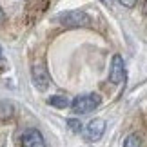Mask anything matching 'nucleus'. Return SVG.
Returning a JSON list of instances; mask_svg holds the SVG:
<instances>
[{
  "label": "nucleus",
  "instance_id": "9b49d317",
  "mask_svg": "<svg viewBox=\"0 0 147 147\" xmlns=\"http://www.w3.org/2000/svg\"><path fill=\"white\" fill-rule=\"evenodd\" d=\"M122 5H125V7H134L136 5V0H118Z\"/></svg>",
  "mask_w": 147,
  "mask_h": 147
},
{
  "label": "nucleus",
  "instance_id": "ddd939ff",
  "mask_svg": "<svg viewBox=\"0 0 147 147\" xmlns=\"http://www.w3.org/2000/svg\"><path fill=\"white\" fill-rule=\"evenodd\" d=\"M102 2H104L105 5H109V0H102Z\"/></svg>",
  "mask_w": 147,
  "mask_h": 147
},
{
  "label": "nucleus",
  "instance_id": "6e6552de",
  "mask_svg": "<svg viewBox=\"0 0 147 147\" xmlns=\"http://www.w3.org/2000/svg\"><path fill=\"white\" fill-rule=\"evenodd\" d=\"M49 105H55V107H60V109H65L67 105H69V100L65 96H62V94H55V96H51L47 100Z\"/></svg>",
  "mask_w": 147,
  "mask_h": 147
},
{
  "label": "nucleus",
  "instance_id": "0eeeda50",
  "mask_svg": "<svg viewBox=\"0 0 147 147\" xmlns=\"http://www.w3.org/2000/svg\"><path fill=\"white\" fill-rule=\"evenodd\" d=\"M13 116V104L11 102H0V122L9 120Z\"/></svg>",
  "mask_w": 147,
  "mask_h": 147
},
{
  "label": "nucleus",
  "instance_id": "1a4fd4ad",
  "mask_svg": "<svg viewBox=\"0 0 147 147\" xmlns=\"http://www.w3.org/2000/svg\"><path fill=\"white\" fill-rule=\"evenodd\" d=\"M123 147H142V140H140L138 134H129L123 140Z\"/></svg>",
  "mask_w": 147,
  "mask_h": 147
},
{
  "label": "nucleus",
  "instance_id": "423d86ee",
  "mask_svg": "<svg viewBox=\"0 0 147 147\" xmlns=\"http://www.w3.org/2000/svg\"><path fill=\"white\" fill-rule=\"evenodd\" d=\"M33 84H35V87L40 89V91H44V89L49 86V75H47V71H46L44 65L33 67Z\"/></svg>",
  "mask_w": 147,
  "mask_h": 147
},
{
  "label": "nucleus",
  "instance_id": "f03ea898",
  "mask_svg": "<svg viewBox=\"0 0 147 147\" xmlns=\"http://www.w3.org/2000/svg\"><path fill=\"white\" fill-rule=\"evenodd\" d=\"M100 102H102V98L96 93L82 94V96H76L71 102V107H73V111H75L76 115H87V113L96 109V107L100 105Z\"/></svg>",
  "mask_w": 147,
  "mask_h": 147
},
{
  "label": "nucleus",
  "instance_id": "4468645a",
  "mask_svg": "<svg viewBox=\"0 0 147 147\" xmlns=\"http://www.w3.org/2000/svg\"><path fill=\"white\" fill-rule=\"evenodd\" d=\"M144 9H145V13H147V2H145V4H144Z\"/></svg>",
  "mask_w": 147,
  "mask_h": 147
},
{
  "label": "nucleus",
  "instance_id": "39448f33",
  "mask_svg": "<svg viewBox=\"0 0 147 147\" xmlns=\"http://www.w3.org/2000/svg\"><path fill=\"white\" fill-rule=\"evenodd\" d=\"M22 147H46L40 131L36 129H27V131L22 134Z\"/></svg>",
  "mask_w": 147,
  "mask_h": 147
},
{
  "label": "nucleus",
  "instance_id": "9d476101",
  "mask_svg": "<svg viewBox=\"0 0 147 147\" xmlns=\"http://www.w3.org/2000/svg\"><path fill=\"white\" fill-rule=\"evenodd\" d=\"M67 123H69V127L73 129V131H82V123L80 122H78V120H73V118H71V120H67Z\"/></svg>",
  "mask_w": 147,
  "mask_h": 147
},
{
  "label": "nucleus",
  "instance_id": "f257e3e1",
  "mask_svg": "<svg viewBox=\"0 0 147 147\" xmlns=\"http://www.w3.org/2000/svg\"><path fill=\"white\" fill-rule=\"evenodd\" d=\"M56 22H60L64 27H87L91 26V16L84 11L73 9V11H64L56 15Z\"/></svg>",
  "mask_w": 147,
  "mask_h": 147
},
{
  "label": "nucleus",
  "instance_id": "f8f14e48",
  "mask_svg": "<svg viewBox=\"0 0 147 147\" xmlns=\"http://www.w3.org/2000/svg\"><path fill=\"white\" fill-rule=\"evenodd\" d=\"M2 20H4V11L0 9V22H2Z\"/></svg>",
  "mask_w": 147,
  "mask_h": 147
},
{
  "label": "nucleus",
  "instance_id": "2eb2a0df",
  "mask_svg": "<svg viewBox=\"0 0 147 147\" xmlns=\"http://www.w3.org/2000/svg\"><path fill=\"white\" fill-rule=\"evenodd\" d=\"M0 58H2V49H0Z\"/></svg>",
  "mask_w": 147,
  "mask_h": 147
},
{
  "label": "nucleus",
  "instance_id": "20e7f679",
  "mask_svg": "<svg viewBox=\"0 0 147 147\" xmlns=\"http://www.w3.org/2000/svg\"><path fill=\"white\" fill-rule=\"evenodd\" d=\"M109 80L113 84H122L125 80V65L120 55H115L111 60V69H109Z\"/></svg>",
  "mask_w": 147,
  "mask_h": 147
},
{
  "label": "nucleus",
  "instance_id": "7ed1b4c3",
  "mask_svg": "<svg viewBox=\"0 0 147 147\" xmlns=\"http://www.w3.org/2000/svg\"><path fill=\"white\" fill-rule=\"evenodd\" d=\"M105 133V122L102 118H94L82 129V134L87 142H98Z\"/></svg>",
  "mask_w": 147,
  "mask_h": 147
}]
</instances>
